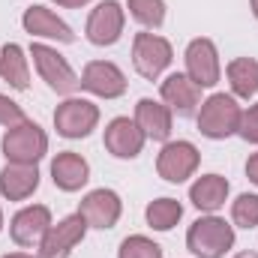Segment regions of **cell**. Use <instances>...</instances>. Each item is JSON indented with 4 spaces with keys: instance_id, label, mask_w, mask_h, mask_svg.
<instances>
[{
    "instance_id": "1",
    "label": "cell",
    "mask_w": 258,
    "mask_h": 258,
    "mask_svg": "<svg viewBox=\"0 0 258 258\" xmlns=\"http://www.w3.org/2000/svg\"><path fill=\"white\" fill-rule=\"evenodd\" d=\"M195 117H198V132L204 138L222 141L228 135H237L243 108L237 105V96H231V93H213V96H207L201 102V108H198Z\"/></svg>"
},
{
    "instance_id": "2",
    "label": "cell",
    "mask_w": 258,
    "mask_h": 258,
    "mask_svg": "<svg viewBox=\"0 0 258 258\" xmlns=\"http://www.w3.org/2000/svg\"><path fill=\"white\" fill-rule=\"evenodd\" d=\"M234 246V225L222 216H201L195 219L186 231V249L195 258H222Z\"/></svg>"
},
{
    "instance_id": "3",
    "label": "cell",
    "mask_w": 258,
    "mask_h": 258,
    "mask_svg": "<svg viewBox=\"0 0 258 258\" xmlns=\"http://www.w3.org/2000/svg\"><path fill=\"white\" fill-rule=\"evenodd\" d=\"M0 150L6 156V162H30V165H36L48 153V135L39 123L24 120L18 126L6 129V135L0 141Z\"/></svg>"
},
{
    "instance_id": "4",
    "label": "cell",
    "mask_w": 258,
    "mask_h": 258,
    "mask_svg": "<svg viewBox=\"0 0 258 258\" xmlns=\"http://www.w3.org/2000/svg\"><path fill=\"white\" fill-rule=\"evenodd\" d=\"M30 57L33 66L39 72V78L60 96H72L78 87H81V78L72 72V66L66 63V57L60 51H54L51 45H42V42H33L30 45Z\"/></svg>"
},
{
    "instance_id": "5",
    "label": "cell",
    "mask_w": 258,
    "mask_h": 258,
    "mask_svg": "<svg viewBox=\"0 0 258 258\" xmlns=\"http://www.w3.org/2000/svg\"><path fill=\"white\" fill-rule=\"evenodd\" d=\"M174 60V48L165 36L156 33H135L132 39V66L141 78L156 81Z\"/></svg>"
},
{
    "instance_id": "6",
    "label": "cell",
    "mask_w": 258,
    "mask_h": 258,
    "mask_svg": "<svg viewBox=\"0 0 258 258\" xmlns=\"http://www.w3.org/2000/svg\"><path fill=\"white\" fill-rule=\"evenodd\" d=\"M96 123H99V108L81 96H66L54 111V129L63 138H87Z\"/></svg>"
},
{
    "instance_id": "7",
    "label": "cell",
    "mask_w": 258,
    "mask_h": 258,
    "mask_svg": "<svg viewBox=\"0 0 258 258\" xmlns=\"http://www.w3.org/2000/svg\"><path fill=\"white\" fill-rule=\"evenodd\" d=\"M201 153L192 141H165L156 156V174L168 183H183L195 174Z\"/></svg>"
},
{
    "instance_id": "8",
    "label": "cell",
    "mask_w": 258,
    "mask_h": 258,
    "mask_svg": "<svg viewBox=\"0 0 258 258\" xmlns=\"http://www.w3.org/2000/svg\"><path fill=\"white\" fill-rule=\"evenodd\" d=\"M123 24H126V12L117 0H102L90 15H87V39L99 48L105 45H114L120 36H123Z\"/></svg>"
},
{
    "instance_id": "9",
    "label": "cell",
    "mask_w": 258,
    "mask_h": 258,
    "mask_svg": "<svg viewBox=\"0 0 258 258\" xmlns=\"http://www.w3.org/2000/svg\"><path fill=\"white\" fill-rule=\"evenodd\" d=\"M84 234H87V222L81 213L63 216L57 225L51 222V228L39 243V258H69V252L84 240Z\"/></svg>"
},
{
    "instance_id": "10",
    "label": "cell",
    "mask_w": 258,
    "mask_h": 258,
    "mask_svg": "<svg viewBox=\"0 0 258 258\" xmlns=\"http://www.w3.org/2000/svg\"><path fill=\"white\" fill-rule=\"evenodd\" d=\"M186 75L192 78L195 84L204 90V87H213L219 84V75H222V66H219V51L213 45V39H204L198 36L186 45Z\"/></svg>"
},
{
    "instance_id": "11",
    "label": "cell",
    "mask_w": 258,
    "mask_h": 258,
    "mask_svg": "<svg viewBox=\"0 0 258 258\" xmlns=\"http://www.w3.org/2000/svg\"><path fill=\"white\" fill-rule=\"evenodd\" d=\"M78 213L84 216L87 228L108 231V228L117 225V219H120V213H123V201H120V195L114 192V189H105V186H102V189H93V192H87L81 198Z\"/></svg>"
},
{
    "instance_id": "12",
    "label": "cell",
    "mask_w": 258,
    "mask_h": 258,
    "mask_svg": "<svg viewBox=\"0 0 258 258\" xmlns=\"http://www.w3.org/2000/svg\"><path fill=\"white\" fill-rule=\"evenodd\" d=\"M81 87L102 99H117L126 93V75L111 60H90L81 72Z\"/></svg>"
},
{
    "instance_id": "13",
    "label": "cell",
    "mask_w": 258,
    "mask_h": 258,
    "mask_svg": "<svg viewBox=\"0 0 258 258\" xmlns=\"http://www.w3.org/2000/svg\"><path fill=\"white\" fill-rule=\"evenodd\" d=\"M51 228V210L45 204H30V207H21L12 222H9V234L18 246L24 249H33L42 243L45 231Z\"/></svg>"
},
{
    "instance_id": "14",
    "label": "cell",
    "mask_w": 258,
    "mask_h": 258,
    "mask_svg": "<svg viewBox=\"0 0 258 258\" xmlns=\"http://www.w3.org/2000/svg\"><path fill=\"white\" fill-rule=\"evenodd\" d=\"M159 93H162V102L177 117H192L195 111L201 108V87L195 84L186 72H171L162 81Z\"/></svg>"
},
{
    "instance_id": "15",
    "label": "cell",
    "mask_w": 258,
    "mask_h": 258,
    "mask_svg": "<svg viewBox=\"0 0 258 258\" xmlns=\"http://www.w3.org/2000/svg\"><path fill=\"white\" fill-rule=\"evenodd\" d=\"M105 150L117 159H135L141 150H144V132L138 129L135 120L129 117H114L108 126H105Z\"/></svg>"
},
{
    "instance_id": "16",
    "label": "cell",
    "mask_w": 258,
    "mask_h": 258,
    "mask_svg": "<svg viewBox=\"0 0 258 258\" xmlns=\"http://www.w3.org/2000/svg\"><path fill=\"white\" fill-rule=\"evenodd\" d=\"M39 189V168L30 162H6L0 171V195L6 201H24Z\"/></svg>"
},
{
    "instance_id": "17",
    "label": "cell",
    "mask_w": 258,
    "mask_h": 258,
    "mask_svg": "<svg viewBox=\"0 0 258 258\" xmlns=\"http://www.w3.org/2000/svg\"><path fill=\"white\" fill-rule=\"evenodd\" d=\"M21 24L30 36H39V39H57V42H75V33L72 27L66 24L63 18H57L48 6H30L24 15H21Z\"/></svg>"
},
{
    "instance_id": "18",
    "label": "cell",
    "mask_w": 258,
    "mask_h": 258,
    "mask_svg": "<svg viewBox=\"0 0 258 258\" xmlns=\"http://www.w3.org/2000/svg\"><path fill=\"white\" fill-rule=\"evenodd\" d=\"M171 108L165 102H156V99H138L135 102V123L144 132V138H153V141H168L171 138Z\"/></svg>"
},
{
    "instance_id": "19",
    "label": "cell",
    "mask_w": 258,
    "mask_h": 258,
    "mask_svg": "<svg viewBox=\"0 0 258 258\" xmlns=\"http://www.w3.org/2000/svg\"><path fill=\"white\" fill-rule=\"evenodd\" d=\"M51 180L63 192H78L90 180V165H87V159L81 153L63 150V153H57L51 159Z\"/></svg>"
},
{
    "instance_id": "20",
    "label": "cell",
    "mask_w": 258,
    "mask_h": 258,
    "mask_svg": "<svg viewBox=\"0 0 258 258\" xmlns=\"http://www.w3.org/2000/svg\"><path fill=\"white\" fill-rule=\"evenodd\" d=\"M228 180L222 174H201L189 186V201L201 213H216L219 207H225L228 201Z\"/></svg>"
},
{
    "instance_id": "21",
    "label": "cell",
    "mask_w": 258,
    "mask_h": 258,
    "mask_svg": "<svg viewBox=\"0 0 258 258\" xmlns=\"http://www.w3.org/2000/svg\"><path fill=\"white\" fill-rule=\"evenodd\" d=\"M0 81H6L15 90H27L30 87V66H27V54L21 45L6 42L0 51Z\"/></svg>"
},
{
    "instance_id": "22",
    "label": "cell",
    "mask_w": 258,
    "mask_h": 258,
    "mask_svg": "<svg viewBox=\"0 0 258 258\" xmlns=\"http://www.w3.org/2000/svg\"><path fill=\"white\" fill-rule=\"evenodd\" d=\"M228 84H231V96L249 99L258 93V60L255 57H234L225 66Z\"/></svg>"
},
{
    "instance_id": "23",
    "label": "cell",
    "mask_w": 258,
    "mask_h": 258,
    "mask_svg": "<svg viewBox=\"0 0 258 258\" xmlns=\"http://www.w3.org/2000/svg\"><path fill=\"white\" fill-rule=\"evenodd\" d=\"M144 216H147V225L153 231H171L183 216V204L174 201V198H156V201L147 204Z\"/></svg>"
},
{
    "instance_id": "24",
    "label": "cell",
    "mask_w": 258,
    "mask_h": 258,
    "mask_svg": "<svg viewBox=\"0 0 258 258\" xmlns=\"http://www.w3.org/2000/svg\"><path fill=\"white\" fill-rule=\"evenodd\" d=\"M129 15L141 24V27H162L165 24V0H126Z\"/></svg>"
},
{
    "instance_id": "25",
    "label": "cell",
    "mask_w": 258,
    "mask_h": 258,
    "mask_svg": "<svg viewBox=\"0 0 258 258\" xmlns=\"http://www.w3.org/2000/svg\"><path fill=\"white\" fill-rule=\"evenodd\" d=\"M231 222L237 228H246V231L255 228L258 225V195L243 192V195H237V201H231Z\"/></svg>"
},
{
    "instance_id": "26",
    "label": "cell",
    "mask_w": 258,
    "mask_h": 258,
    "mask_svg": "<svg viewBox=\"0 0 258 258\" xmlns=\"http://www.w3.org/2000/svg\"><path fill=\"white\" fill-rule=\"evenodd\" d=\"M117 258H162V246L153 243V240L144 237V234H132V237H126V240L120 243Z\"/></svg>"
},
{
    "instance_id": "27",
    "label": "cell",
    "mask_w": 258,
    "mask_h": 258,
    "mask_svg": "<svg viewBox=\"0 0 258 258\" xmlns=\"http://www.w3.org/2000/svg\"><path fill=\"white\" fill-rule=\"evenodd\" d=\"M24 120H27V117H24L21 105H18V102H12L9 96H3V93H0V126L12 129V126H18V123H24Z\"/></svg>"
},
{
    "instance_id": "28",
    "label": "cell",
    "mask_w": 258,
    "mask_h": 258,
    "mask_svg": "<svg viewBox=\"0 0 258 258\" xmlns=\"http://www.w3.org/2000/svg\"><path fill=\"white\" fill-rule=\"evenodd\" d=\"M237 135H240L243 141H249V144H258V102H255V105H249V108L243 111Z\"/></svg>"
},
{
    "instance_id": "29",
    "label": "cell",
    "mask_w": 258,
    "mask_h": 258,
    "mask_svg": "<svg viewBox=\"0 0 258 258\" xmlns=\"http://www.w3.org/2000/svg\"><path fill=\"white\" fill-rule=\"evenodd\" d=\"M246 177H249V180L258 186V150L249 156V159H246Z\"/></svg>"
},
{
    "instance_id": "30",
    "label": "cell",
    "mask_w": 258,
    "mask_h": 258,
    "mask_svg": "<svg viewBox=\"0 0 258 258\" xmlns=\"http://www.w3.org/2000/svg\"><path fill=\"white\" fill-rule=\"evenodd\" d=\"M57 6H66V9H78V6H84V3H90V0H54Z\"/></svg>"
},
{
    "instance_id": "31",
    "label": "cell",
    "mask_w": 258,
    "mask_h": 258,
    "mask_svg": "<svg viewBox=\"0 0 258 258\" xmlns=\"http://www.w3.org/2000/svg\"><path fill=\"white\" fill-rule=\"evenodd\" d=\"M3 258H36V255H27V252H9V255H3Z\"/></svg>"
},
{
    "instance_id": "32",
    "label": "cell",
    "mask_w": 258,
    "mask_h": 258,
    "mask_svg": "<svg viewBox=\"0 0 258 258\" xmlns=\"http://www.w3.org/2000/svg\"><path fill=\"white\" fill-rule=\"evenodd\" d=\"M234 258H258V252H237Z\"/></svg>"
},
{
    "instance_id": "33",
    "label": "cell",
    "mask_w": 258,
    "mask_h": 258,
    "mask_svg": "<svg viewBox=\"0 0 258 258\" xmlns=\"http://www.w3.org/2000/svg\"><path fill=\"white\" fill-rule=\"evenodd\" d=\"M249 3H252V15L258 18V0H249Z\"/></svg>"
},
{
    "instance_id": "34",
    "label": "cell",
    "mask_w": 258,
    "mask_h": 258,
    "mask_svg": "<svg viewBox=\"0 0 258 258\" xmlns=\"http://www.w3.org/2000/svg\"><path fill=\"white\" fill-rule=\"evenodd\" d=\"M0 231H3V210H0Z\"/></svg>"
}]
</instances>
